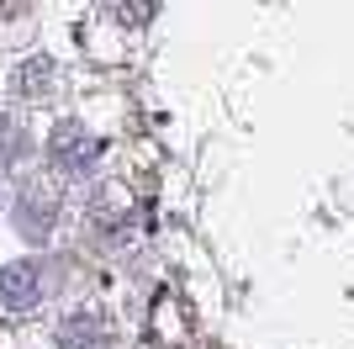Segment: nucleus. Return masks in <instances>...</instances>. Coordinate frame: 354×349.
I'll return each mask as SVG.
<instances>
[{"label": "nucleus", "instance_id": "f257e3e1", "mask_svg": "<svg viewBox=\"0 0 354 349\" xmlns=\"http://www.w3.org/2000/svg\"><path fill=\"white\" fill-rule=\"evenodd\" d=\"M37 276H32V265H6L0 270V302L6 307H32L37 302Z\"/></svg>", "mask_w": 354, "mask_h": 349}]
</instances>
